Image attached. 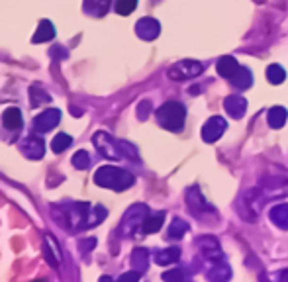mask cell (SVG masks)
Here are the masks:
<instances>
[{
	"label": "cell",
	"mask_w": 288,
	"mask_h": 282,
	"mask_svg": "<svg viewBox=\"0 0 288 282\" xmlns=\"http://www.w3.org/2000/svg\"><path fill=\"white\" fill-rule=\"evenodd\" d=\"M137 8V0H116V12L120 16H130Z\"/></svg>",
	"instance_id": "25"
},
{
	"label": "cell",
	"mask_w": 288,
	"mask_h": 282,
	"mask_svg": "<svg viewBox=\"0 0 288 282\" xmlns=\"http://www.w3.org/2000/svg\"><path fill=\"white\" fill-rule=\"evenodd\" d=\"M186 204H188L190 214H194L198 218H202V216L208 214V212H214V208L206 202V198L202 196V192L198 190V186L188 188V192H186Z\"/></svg>",
	"instance_id": "6"
},
{
	"label": "cell",
	"mask_w": 288,
	"mask_h": 282,
	"mask_svg": "<svg viewBox=\"0 0 288 282\" xmlns=\"http://www.w3.org/2000/svg\"><path fill=\"white\" fill-rule=\"evenodd\" d=\"M110 8V0H85V12L92 16H104Z\"/></svg>",
	"instance_id": "21"
},
{
	"label": "cell",
	"mask_w": 288,
	"mask_h": 282,
	"mask_svg": "<svg viewBox=\"0 0 288 282\" xmlns=\"http://www.w3.org/2000/svg\"><path fill=\"white\" fill-rule=\"evenodd\" d=\"M53 37H55V28H53V24H51L49 20H44V22L39 24L37 31H35V35H33V44L49 42V39H53Z\"/></svg>",
	"instance_id": "20"
},
{
	"label": "cell",
	"mask_w": 288,
	"mask_h": 282,
	"mask_svg": "<svg viewBox=\"0 0 288 282\" xmlns=\"http://www.w3.org/2000/svg\"><path fill=\"white\" fill-rule=\"evenodd\" d=\"M229 83H231L235 89L245 90L253 85V74H251V71H249L247 67H241V65H239V69H237L235 74L229 78Z\"/></svg>",
	"instance_id": "12"
},
{
	"label": "cell",
	"mask_w": 288,
	"mask_h": 282,
	"mask_svg": "<svg viewBox=\"0 0 288 282\" xmlns=\"http://www.w3.org/2000/svg\"><path fill=\"white\" fill-rule=\"evenodd\" d=\"M181 259V249L179 247H169V249H163L155 255V263L161 265V267H167V265H173Z\"/></svg>",
	"instance_id": "16"
},
{
	"label": "cell",
	"mask_w": 288,
	"mask_h": 282,
	"mask_svg": "<svg viewBox=\"0 0 288 282\" xmlns=\"http://www.w3.org/2000/svg\"><path fill=\"white\" fill-rule=\"evenodd\" d=\"M132 263H134V267L139 268V270L147 268V263H149L147 249H136V251H134V255H132Z\"/></svg>",
	"instance_id": "24"
},
{
	"label": "cell",
	"mask_w": 288,
	"mask_h": 282,
	"mask_svg": "<svg viewBox=\"0 0 288 282\" xmlns=\"http://www.w3.org/2000/svg\"><path fill=\"white\" fill-rule=\"evenodd\" d=\"M139 276H141V274H139V272L136 270V272H128V274H121L120 280H137Z\"/></svg>",
	"instance_id": "30"
},
{
	"label": "cell",
	"mask_w": 288,
	"mask_h": 282,
	"mask_svg": "<svg viewBox=\"0 0 288 282\" xmlns=\"http://www.w3.org/2000/svg\"><path fill=\"white\" fill-rule=\"evenodd\" d=\"M196 247L200 249L202 257L208 259L210 263L214 261H220L222 259V249H220V243L218 239L212 237V235H202V237L196 239Z\"/></svg>",
	"instance_id": "7"
},
{
	"label": "cell",
	"mask_w": 288,
	"mask_h": 282,
	"mask_svg": "<svg viewBox=\"0 0 288 282\" xmlns=\"http://www.w3.org/2000/svg\"><path fill=\"white\" fill-rule=\"evenodd\" d=\"M286 119H288V110L282 108V106H273L269 110V114H267V122H269V126L273 130H280L286 124Z\"/></svg>",
	"instance_id": "13"
},
{
	"label": "cell",
	"mask_w": 288,
	"mask_h": 282,
	"mask_svg": "<svg viewBox=\"0 0 288 282\" xmlns=\"http://www.w3.org/2000/svg\"><path fill=\"white\" fill-rule=\"evenodd\" d=\"M204 71V65L200 63V61H194V59H184V61H179L177 65H173L171 69H169V78H173V80H188V78H194L198 74H202Z\"/></svg>",
	"instance_id": "3"
},
{
	"label": "cell",
	"mask_w": 288,
	"mask_h": 282,
	"mask_svg": "<svg viewBox=\"0 0 288 282\" xmlns=\"http://www.w3.org/2000/svg\"><path fill=\"white\" fill-rule=\"evenodd\" d=\"M149 110H151V102H141L139 104V119H147Z\"/></svg>",
	"instance_id": "29"
},
{
	"label": "cell",
	"mask_w": 288,
	"mask_h": 282,
	"mask_svg": "<svg viewBox=\"0 0 288 282\" xmlns=\"http://www.w3.org/2000/svg\"><path fill=\"white\" fill-rule=\"evenodd\" d=\"M188 274L182 270V268H175V270H167L163 274V280H184Z\"/></svg>",
	"instance_id": "28"
},
{
	"label": "cell",
	"mask_w": 288,
	"mask_h": 282,
	"mask_svg": "<svg viewBox=\"0 0 288 282\" xmlns=\"http://www.w3.org/2000/svg\"><path fill=\"white\" fill-rule=\"evenodd\" d=\"M276 278H278V280H284V282H288V270H280V272L276 274Z\"/></svg>",
	"instance_id": "31"
},
{
	"label": "cell",
	"mask_w": 288,
	"mask_h": 282,
	"mask_svg": "<svg viewBox=\"0 0 288 282\" xmlns=\"http://www.w3.org/2000/svg\"><path fill=\"white\" fill-rule=\"evenodd\" d=\"M206 276L210 278V280H228L229 276H231V270L229 267L220 259V261H214V267L206 272Z\"/></svg>",
	"instance_id": "18"
},
{
	"label": "cell",
	"mask_w": 288,
	"mask_h": 282,
	"mask_svg": "<svg viewBox=\"0 0 288 282\" xmlns=\"http://www.w3.org/2000/svg\"><path fill=\"white\" fill-rule=\"evenodd\" d=\"M59 119H61L59 110L49 108V110H44V114H39L33 124H35V130H37V132H49L51 128H55V126L59 124Z\"/></svg>",
	"instance_id": "10"
},
{
	"label": "cell",
	"mask_w": 288,
	"mask_h": 282,
	"mask_svg": "<svg viewBox=\"0 0 288 282\" xmlns=\"http://www.w3.org/2000/svg\"><path fill=\"white\" fill-rule=\"evenodd\" d=\"M147 216H149V208L145 204H136L134 208L128 210V214L121 222V231L128 235H134L139 227H143V222Z\"/></svg>",
	"instance_id": "4"
},
{
	"label": "cell",
	"mask_w": 288,
	"mask_h": 282,
	"mask_svg": "<svg viewBox=\"0 0 288 282\" xmlns=\"http://www.w3.org/2000/svg\"><path fill=\"white\" fill-rule=\"evenodd\" d=\"M226 130H228V122L222 118V116H212L202 126V139L206 143H216L224 135Z\"/></svg>",
	"instance_id": "5"
},
{
	"label": "cell",
	"mask_w": 288,
	"mask_h": 282,
	"mask_svg": "<svg viewBox=\"0 0 288 282\" xmlns=\"http://www.w3.org/2000/svg\"><path fill=\"white\" fill-rule=\"evenodd\" d=\"M186 231H188V223L184 222V220H181V218H177V220H173L171 227H169L167 237L173 239V241H179V239L184 237Z\"/></svg>",
	"instance_id": "22"
},
{
	"label": "cell",
	"mask_w": 288,
	"mask_h": 282,
	"mask_svg": "<svg viewBox=\"0 0 288 282\" xmlns=\"http://www.w3.org/2000/svg\"><path fill=\"white\" fill-rule=\"evenodd\" d=\"M136 33L145 42H153L161 33V24L155 18H141L136 24Z\"/></svg>",
	"instance_id": "8"
},
{
	"label": "cell",
	"mask_w": 288,
	"mask_h": 282,
	"mask_svg": "<svg viewBox=\"0 0 288 282\" xmlns=\"http://www.w3.org/2000/svg\"><path fill=\"white\" fill-rule=\"evenodd\" d=\"M2 124L8 130H20L22 128V114H20V110L18 108H8L2 114Z\"/></svg>",
	"instance_id": "19"
},
{
	"label": "cell",
	"mask_w": 288,
	"mask_h": 282,
	"mask_svg": "<svg viewBox=\"0 0 288 282\" xmlns=\"http://www.w3.org/2000/svg\"><path fill=\"white\" fill-rule=\"evenodd\" d=\"M22 151H24L30 159H39V157H44V153H46V145H44V141H42L39 137L30 135V137H26V139H24V143H22Z\"/></svg>",
	"instance_id": "11"
},
{
	"label": "cell",
	"mask_w": 288,
	"mask_h": 282,
	"mask_svg": "<svg viewBox=\"0 0 288 282\" xmlns=\"http://www.w3.org/2000/svg\"><path fill=\"white\" fill-rule=\"evenodd\" d=\"M71 135H67V134H59V135H55V139H53V143H51V149L55 151V153H63L65 149L71 145Z\"/></svg>",
	"instance_id": "26"
},
{
	"label": "cell",
	"mask_w": 288,
	"mask_h": 282,
	"mask_svg": "<svg viewBox=\"0 0 288 282\" xmlns=\"http://www.w3.org/2000/svg\"><path fill=\"white\" fill-rule=\"evenodd\" d=\"M163 223H165V212H155V214L145 218L141 231L143 233H155V231H159L163 227Z\"/></svg>",
	"instance_id": "17"
},
{
	"label": "cell",
	"mask_w": 288,
	"mask_h": 282,
	"mask_svg": "<svg viewBox=\"0 0 288 282\" xmlns=\"http://www.w3.org/2000/svg\"><path fill=\"white\" fill-rule=\"evenodd\" d=\"M224 108H226V112H228L231 118L239 119L247 112V100L243 98L241 94H231V96H228L224 100Z\"/></svg>",
	"instance_id": "9"
},
{
	"label": "cell",
	"mask_w": 288,
	"mask_h": 282,
	"mask_svg": "<svg viewBox=\"0 0 288 282\" xmlns=\"http://www.w3.org/2000/svg\"><path fill=\"white\" fill-rule=\"evenodd\" d=\"M286 78V71L280 65H269L267 67V80L271 85H282Z\"/></svg>",
	"instance_id": "23"
},
{
	"label": "cell",
	"mask_w": 288,
	"mask_h": 282,
	"mask_svg": "<svg viewBox=\"0 0 288 282\" xmlns=\"http://www.w3.org/2000/svg\"><path fill=\"white\" fill-rule=\"evenodd\" d=\"M94 182L98 186H104V188H112V190H126L130 188L136 178L132 173L124 171V169H116V167H102L98 169V173L94 175Z\"/></svg>",
	"instance_id": "1"
},
{
	"label": "cell",
	"mask_w": 288,
	"mask_h": 282,
	"mask_svg": "<svg viewBox=\"0 0 288 282\" xmlns=\"http://www.w3.org/2000/svg\"><path fill=\"white\" fill-rule=\"evenodd\" d=\"M157 119H159V126H161V128L179 134V132H182V128H184L186 108H184V104L177 102V100L165 102V104L157 110Z\"/></svg>",
	"instance_id": "2"
},
{
	"label": "cell",
	"mask_w": 288,
	"mask_h": 282,
	"mask_svg": "<svg viewBox=\"0 0 288 282\" xmlns=\"http://www.w3.org/2000/svg\"><path fill=\"white\" fill-rule=\"evenodd\" d=\"M73 165H75L76 169H89V167H91V157H89V153H87V151H78L75 155V159H73Z\"/></svg>",
	"instance_id": "27"
},
{
	"label": "cell",
	"mask_w": 288,
	"mask_h": 282,
	"mask_svg": "<svg viewBox=\"0 0 288 282\" xmlns=\"http://www.w3.org/2000/svg\"><path fill=\"white\" fill-rule=\"evenodd\" d=\"M271 222L278 227V229H288V204H276L271 212H269Z\"/></svg>",
	"instance_id": "14"
},
{
	"label": "cell",
	"mask_w": 288,
	"mask_h": 282,
	"mask_svg": "<svg viewBox=\"0 0 288 282\" xmlns=\"http://www.w3.org/2000/svg\"><path fill=\"white\" fill-rule=\"evenodd\" d=\"M216 69H218V74H220V76H224V78H231V76L235 74V71L239 69V63L233 59L231 55H226V57L218 59Z\"/></svg>",
	"instance_id": "15"
},
{
	"label": "cell",
	"mask_w": 288,
	"mask_h": 282,
	"mask_svg": "<svg viewBox=\"0 0 288 282\" xmlns=\"http://www.w3.org/2000/svg\"><path fill=\"white\" fill-rule=\"evenodd\" d=\"M155 2H157V0H155Z\"/></svg>",
	"instance_id": "32"
}]
</instances>
